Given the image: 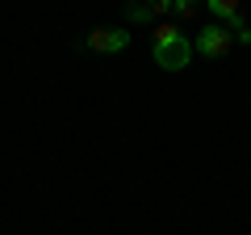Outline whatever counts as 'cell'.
Listing matches in <instances>:
<instances>
[{
  "instance_id": "obj_1",
  "label": "cell",
  "mask_w": 251,
  "mask_h": 235,
  "mask_svg": "<svg viewBox=\"0 0 251 235\" xmlns=\"http://www.w3.org/2000/svg\"><path fill=\"white\" fill-rule=\"evenodd\" d=\"M151 55H155V63H159L163 72H184V67L193 63V42H188L176 26H155Z\"/></svg>"
},
{
  "instance_id": "obj_2",
  "label": "cell",
  "mask_w": 251,
  "mask_h": 235,
  "mask_svg": "<svg viewBox=\"0 0 251 235\" xmlns=\"http://www.w3.org/2000/svg\"><path fill=\"white\" fill-rule=\"evenodd\" d=\"M230 42H234V34L222 26V21H214V26H205L197 38H193V51L205 55V59H222V55L230 51Z\"/></svg>"
},
{
  "instance_id": "obj_3",
  "label": "cell",
  "mask_w": 251,
  "mask_h": 235,
  "mask_svg": "<svg viewBox=\"0 0 251 235\" xmlns=\"http://www.w3.org/2000/svg\"><path fill=\"white\" fill-rule=\"evenodd\" d=\"M84 46L97 51V55H117V51L130 46V34H126L122 26H100V29H92V34L84 38Z\"/></svg>"
},
{
  "instance_id": "obj_4",
  "label": "cell",
  "mask_w": 251,
  "mask_h": 235,
  "mask_svg": "<svg viewBox=\"0 0 251 235\" xmlns=\"http://www.w3.org/2000/svg\"><path fill=\"white\" fill-rule=\"evenodd\" d=\"M205 9L214 13L222 26H230L234 34H239V29H247V21H243V13H239V0H205Z\"/></svg>"
},
{
  "instance_id": "obj_5",
  "label": "cell",
  "mask_w": 251,
  "mask_h": 235,
  "mask_svg": "<svg viewBox=\"0 0 251 235\" xmlns=\"http://www.w3.org/2000/svg\"><path fill=\"white\" fill-rule=\"evenodd\" d=\"M126 21H134V26H147V21H155V17H151V9H147L143 0H138V4H130V9H126Z\"/></svg>"
},
{
  "instance_id": "obj_6",
  "label": "cell",
  "mask_w": 251,
  "mask_h": 235,
  "mask_svg": "<svg viewBox=\"0 0 251 235\" xmlns=\"http://www.w3.org/2000/svg\"><path fill=\"white\" fill-rule=\"evenodd\" d=\"M197 9H201V0H172V13H176V17H197Z\"/></svg>"
},
{
  "instance_id": "obj_7",
  "label": "cell",
  "mask_w": 251,
  "mask_h": 235,
  "mask_svg": "<svg viewBox=\"0 0 251 235\" xmlns=\"http://www.w3.org/2000/svg\"><path fill=\"white\" fill-rule=\"evenodd\" d=\"M147 9H151V17H163V13H172V0H143Z\"/></svg>"
}]
</instances>
